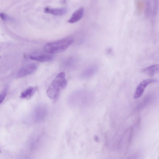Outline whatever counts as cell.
<instances>
[{
  "label": "cell",
  "instance_id": "13",
  "mask_svg": "<svg viewBox=\"0 0 159 159\" xmlns=\"http://www.w3.org/2000/svg\"><path fill=\"white\" fill-rule=\"evenodd\" d=\"M7 93V88H5L0 94V104L3 101L5 98Z\"/></svg>",
  "mask_w": 159,
  "mask_h": 159
},
{
  "label": "cell",
  "instance_id": "8",
  "mask_svg": "<svg viewBox=\"0 0 159 159\" xmlns=\"http://www.w3.org/2000/svg\"><path fill=\"white\" fill-rule=\"evenodd\" d=\"M67 9L66 8H51L48 7L45 8L44 11L55 16H62L65 14L67 12Z\"/></svg>",
  "mask_w": 159,
  "mask_h": 159
},
{
  "label": "cell",
  "instance_id": "6",
  "mask_svg": "<svg viewBox=\"0 0 159 159\" xmlns=\"http://www.w3.org/2000/svg\"><path fill=\"white\" fill-rule=\"evenodd\" d=\"M153 6H151L150 1H147L146 2L145 13L147 16H149L152 13L153 15L156 14L158 7V2L157 1H154Z\"/></svg>",
  "mask_w": 159,
  "mask_h": 159
},
{
  "label": "cell",
  "instance_id": "9",
  "mask_svg": "<svg viewBox=\"0 0 159 159\" xmlns=\"http://www.w3.org/2000/svg\"><path fill=\"white\" fill-rule=\"evenodd\" d=\"M36 90V87H29L21 93L20 97L27 100L29 99L34 95Z\"/></svg>",
  "mask_w": 159,
  "mask_h": 159
},
{
  "label": "cell",
  "instance_id": "16",
  "mask_svg": "<svg viewBox=\"0 0 159 159\" xmlns=\"http://www.w3.org/2000/svg\"><path fill=\"white\" fill-rule=\"evenodd\" d=\"M107 52L108 54H112L113 51L111 48H109L107 49Z\"/></svg>",
  "mask_w": 159,
  "mask_h": 159
},
{
  "label": "cell",
  "instance_id": "5",
  "mask_svg": "<svg viewBox=\"0 0 159 159\" xmlns=\"http://www.w3.org/2000/svg\"><path fill=\"white\" fill-rule=\"evenodd\" d=\"M47 113L46 107L43 105H39L36 107L34 112V118L35 121L40 122L45 118Z\"/></svg>",
  "mask_w": 159,
  "mask_h": 159
},
{
  "label": "cell",
  "instance_id": "7",
  "mask_svg": "<svg viewBox=\"0 0 159 159\" xmlns=\"http://www.w3.org/2000/svg\"><path fill=\"white\" fill-rule=\"evenodd\" d=\"M84 12V9L81 7L75 11L72 14L68 20V22L70 23H75L80 20L83 17Z\"/></svg>",
  "mask_w": 159,
  "mask_h": 159
},
{
  "label": "cell",
  "instance_id": "3",
  "mask_svg": "<svg viewBox=\"0 0 159 159\" xmlns=\"http://www.w3.org/2000/svg\"><path fill=\"white\" fill-rule=\"evenodd\" d=\"M157 82L156 80L153 79H148L142 81L136 88L134 95V98L138 99L143 94L145 88L148 84Z\"/></svg>",
  "mask_w": 159,
  "mask_h": 159
},
{
  "label": "cell",
  "instance_id": "10",
  "mask_svg": "<svg viewBox=\"0 0 159 159\" xmlns=\"http://www.w3.org/2000/svg\"><path fill=\"white\" fill-rule=\"evenodd\" d=\"M159 69V65L156 64L145 68L143 70V71L149 76H153L158 72Z\"/></svg>",
  "mask_w": 159,
  "mask_h": 159
},
{
  "label": "cell",
  "instance_id": "15",
  "mask_svg": "<svg viewBox=\"0 0 159 159\" xmlns=\"http://www.w3.org/2000/svg\"><path fill=\"white\" fill-rule=\"evenodd\" d=\"M126 159H138V156L136 154L131 155Z\"/></svg>",
  "mask_w": 159,
  "mask_h": 159
},
{
  "label": "cell",
  "instance_id": "2",
  "mask_svg": "<svg viewBox=\"0 0 159 159\" xmlns=\"http://www.w3.org/2000/svg\"><path fill=\"white\" fill-rule=\"evenodd\" d=\"M73 39L71 36L48 43L44 47V51L47 53L52 54L62 52L66 50L73 42Z\"/></svg>",
  "mask_w": 159,
  "mask_h": 159
},
{
  "label": "cell",
  "instance_id": "12",
  "mask_svg": "<svg viewBox=\"0 0 159 159\" xmlns=\"http://www.w3.org/2000/svg\"><path fill=\"white\" fill-rule=\"evenodd\" d=\"M98 67L96 66H91L84 70L82 76L84 78H88L93 75L97 71Z\"/></svg>",
  "mask_w": 159,
  "mask_h": 159
},
{
  "label": "cell",
  "instance_id": "17",
  "mask_svg": "<svg viewBox=\"0 0 159 159\" xmlns=\"http://www.w3.org/2000/svg\"><path fill=\"white\" fill-rule=\"evenodd\" d=\"M94 139H95V141L96 142H98L99 141V139L98 136H95V137H94Z\"/></svg>",
  "mask_w": 159,
  "mask_h": 159
},
{
  "label": "cell",
  "instance_id": "14",
  "mask_svg": "<svg viewBox=\"0 0 159 159\" xmlns=\"http://www.w3.org/2000/svg\"><path fill=\"white\" fill-rule=\"evenodd\" d=\"M0 17L4 20H8L12 19L11 17L3 13H0Z\"/></svg>",
  "mask_w": 159,
  "mask_h": 159
},
{
  "label": "cell",
  "instance_id": "4",
  "mask_svg": "<svg viewBox=\"0 0 159 159\" xmlns=\"http://www.w3.org/2000/svg\"><path fill=\"white\" fill-rule=\"evenodd\" d=\"M37 67V65L35 63L27 64L20 69L17 73V76L22 78L30 75L36 70Z\"/></svg>",
  "mask_w": 159,
  "mask_h": 159
},
{
  "label": "cell",
  "instance_id": "11",
  "mask_svg": "<svg viewBox=\"0 0 159 159\" xmlns=\"http://www.w3.org/2000/svg\"><path fill=\"white\" fill-rule=\"evenodd\" d=\"M30 59L41 62L50 61L53 58V56L51 55L43 54L37 56H30Z\"/></svg>",
  "mask_w": 159,
  "mask_h": 159
},
{
  "label": "cell",
  "instance_id": "19",
  "mask_svg": "<svg viewBox=\"0 0 159 159\" xmlns=\"http://www.w3.org/2000/svg\"><path fill=\"white\" fill-rule=\"evenodd\" d=\"M1 152V151H0V153Z\"/></svg>",
  "mask_w": 159,
  "mask_h": 159
},
{
  "label": "cell",
  "instance_id": "18",
  "mask_svg": "<svg viewBox=\"0 0 159 159\" xmlns=\"http://www.w3.org/2000/svg\"><path fill=\"white\" fill-rule=\"evenodd\" d=\"M1 58V56H0V59Z\"/></svg>",
  "mask_w": 159,
  "mask_h": 159
},
{
  "label": "cell",
  "instance_id": "1",
  "mask_svg": "<svg viewBox=\"0 0 159 159\" xmlns=\"http://www.w3.org/2000/svg\"><path fill=\"white\" fill-rule=\"evenodd\" d=\"M67 83L65 73H60L53 80L47 89V93L48 97L52 100L57 99L61 90L66 86Z\"/></svg>",
  "mask_w": 159,
  "mask_h": 159
}]
</instances>
